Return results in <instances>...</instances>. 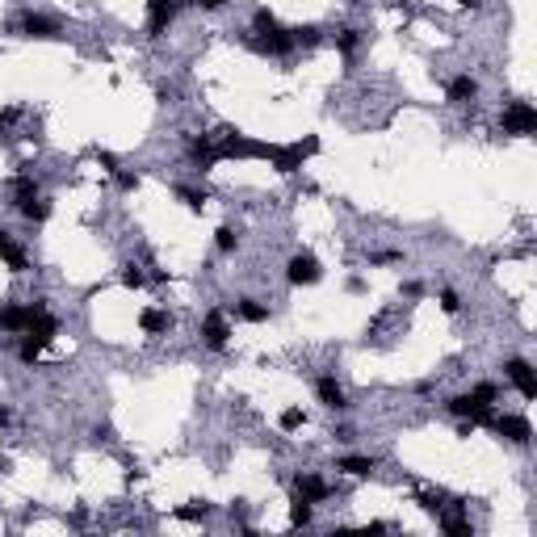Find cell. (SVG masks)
Segmentation results:
<instances>
[{
    "mask_svg": "<svg viewBox=\"0 0 537 537\" xmlns=\"http://www.w3.org/2000/svg\"><path fill=\"white\" fill-rule=\"evenodd\" d=\"M4 424H8V407H0V428H4Z\"/></svg>",
    "mask_w": 537,
    "mask_h": 537,
    "instance_id": "cell-36",
    "label": "cell"
},
{
    "mask_svg": "<svg viewBox=\"0 0 537 537\" xmlns=\"http://www.w3.org/2000/svg\"><path fill=\"white\" fill-rule=\"evenodd\" d=\"M202 340L218 353V349H227V340H231V323H227V315L223 311H210L206 319H202Z\"/></svg>",
    "mask_w": 537,
    "mask_h": 537,
    "instance_id": "cell-6",
    "label": "cell"
},
{
    "mask_svg": "<svg viewBox=\"0 0 537 537\" xmlns=\"http://www.w3.org/2000/svg\"><path fill=\"white\" fill-rule=\"evenodd\" d=\"M17 210H21V214H25L29 223H46V218H50V202H46V197H34V202H21Z\"/></svg>",
    "mask_w": 537,
    "mask_h": 537,
    "instance_id": "cell-18",
    "label": "cell"
},
{
    "mask_svg": "<svg viewBox=\"0 0 537 537\" xmlns=\"http://www.w3.org/2000/svg\"><path fill=\"white\" fill-rule=\"evenodd\" d=\"M458 4H462V8H479L483 0H458Z\"/></svg>",
    "mask_w": 537,
    "mask_h": 537,
    "instance_id": "cell-35",
    "label": "cell"
},
{
    "mask_svg": "<svg viewBox=\"0 0 537 537\" xmlns=\"http://www.w3.org/2000/svg\"><path fill=\"white\" fill-rule=\"evenodd\" d=\"M319 277H323V265H319L315 252H298V256H290V265H286V281H290V286H315Z\"/></svg>",
    "mask_w": 537,
    "mask_h": 537,
    "instance_id": "cell-2",
    "label": "cell"
},
{
    "mask_svg": "<svg viewBox=\"0 0 537 537\" xmlns=\"http://www.w3.org/2000/svg\"><path fill=\"white\" fill-rule=\"evenodd\" d=\"M214 244H218V252H235L239 248V231L235 227H218L214 231Z\"/></svg>",
    "mask_w": 537,
    "mask_h": 537,
    "instance_id": "cell-23",
    "label": "cell"
},
{
    "mask_svg": "<svg viewBox=\"0 0 537 537\" xmlns=\"http://www.w3.org/2000/svg\"><path fill=\"white\" fill-rule=\"evenodd\" d=\"M449 412H454V416H466L470 424H491V403H483L475 391H470V395L449 399Z\"/></svg>",
    "mask_w": 537,
    "mask_h": 537,
    "instance_id": "cell-5",
    "label": "cell"
},
{
    "mask_svg": "<svg viewBox=\"0 0 537 537\" xmlns=\"http://www.w3.org/2000/svg\"><path fill=\"white\" fill-rule=\"evenodd\" d=\"M315 395H319V403L332 407V412H344V407H349V395H344V386H340L336 378H319V382H315Z\"/></svg>",
    "mask_w": 537,
    "mask_h": 537,
    "instance_id": "cell-10",
    "label": "cell"
},
{
    "mask_svg": "<svg viewBox=\"0 0 537 537\" xmlns=\"http://www.w3.org/2000/svg\"><path fill=\"white\" fill-rule=\"evenodd\" d=\"M403 294H407V298H420V294H424V286H420V281H407V286H403Z\"/></svg>",
    "mask_w": 537,
    "mask_h": 537,
    "instance_id": "cell-33",
    "label": "cell"
},
{
    "mask_svg": "<svg viewBox=\"0 0 537 537\" xmlns=\"http://www.w3.org/2000/svg\"><path fill=\"white\" fill-rule=\"evenodd\" d=\"M176 0H147V29L151 34H164L168 25H172V17H176Z\"/></svg>",
    "mask_w": 537,
    "mask_h": 537,
    "instance_id": "cell-9",
    "label": "cell"
},
{
    "mask_svg": "<svg viewBox=\"0 0 537 537\" xmlns=\"http://www.w3.org/2000/svg\"><path fill=\"white\" fill-rule=\"evenodd\" d=\"M357 42H361V29H340V34H336V46H340L344 55H353Z\"/></svg>",
    "mask_w": 537,
    "mask_h": 537,
    "instance_id": "cell-26",
    "label": "cell"
},
{
    "mask_svg": "<svg viewBox=\"0 0 537 537\" xmlns=\"http://www.w3.org/2000/svg\"><path fill=\"white\" fill-rule=\"evenodd\" d=\"M252 50H260V55H290L294 50V34L281 29V25H273V29H265V34L252 38Z\"/></svg>",
    "mask_w": 537,
    "mask_h": 537,
    "instance_id": "cell-4",
    "label": "cell"
},
{
    "mask_svg": "<svg viewBox=\"0 0 537 537\" xmlns=\"http://www.w3.org/2000/svg\"><path fill=\"white\" fill-rule=\"evenodd\" d=\"M0 260H8V269H13V273H25V269H29V256H25V252L8 239V231H4V227H0Z\"/></svg>",
    "mask_w": 537,
    "mask_h": 537,
    "instance_id": "cell-15",
    "label": "cell"
},
{
    "mask_svg": "<svg viewBox=\"0 0 537 537\" xmlns=\"http://www.w3.org/2000/svg\"><path fill=\"white\" fill-rule=\"evenodd\" d=\"M8 29L17 38H59V21L55 17H42V13H25V17H13Z\"/></svg>",
    "mask_w": 537,
    "mask_h": 537,
    "instance_id": "cell-1",
    "label": "cell"
},
{
    "mask_svg": "<svg viewBox=\"0 0 537 537\" xmlns=\"http://www.w3.org/2000/svg\"><path fill=\"white\" fill-rule=\"evenodd\" d=\"M42 349H46V344H42L38 336H25V340H21V349H17V357H21L25 365H34V361L42 357Z\"/></svg>",
    "mask_w": 537,
    "mask_h": 537,
    "instance_id": "cell-22",
    "label": "cell"
},
{
    "mask_svg": "<svg viewBox=\"0 0 537 537\" xmlns=\"http://www.w3.org/2000/svg\"><path fill=\"white\" fill-rule=\"evenodd\" d=\"M336 470H344V475H353V479H370V475L378 470V462H374V458H361V454H349V458L336 462Z\"/></svg>",
    "mask_w": 537,
    "mask_h": 537,
    "instance_id": "cell-16",
    "label": "cell"
},
{
    "mask_svg": "<svg viewBox=\"0 0 537 537\" xmlns=\"http://www.w3.org/2000/svg\"><path fill=\"white\" fill-rule=\"evenodd\" d=\"M118 185L130 193V189H139V176H134V172H118Z\"/></svg>",
    "mask_w": 537,
    "mask_h": 537,
    "instance_id": "cell-31",
    "label": "cell"
},
{
    "mask_svg": "<svg viewBox=\"0 0 537 537\" xmlns=\"http://www.w3.org/2000/svg\"><path fill=\"white\" fill-rule=\"evenodd\" d=\"M176 197L185 202V210H193V214H202V206H206V193H197V189H176Z\"/></svg>",
    "mask_w": 537,
    "mask_h": 537,
    "instance_id": "cell-24",
    "label": "cell"
},
{
    "mask_svg": "<svg viewBox=\"0 0 537 537\" xmlns=\"http://www.w3.org/2000/svg\"><path fill=\"white\" fill-rule=\"evenodd\" d=\"M475 395H479V399H483V403H491V399H496V395H500V391H496V386H491V382H479V386H475Z\"/></svg>",
    "mask_w": 537,
    "mask_h": 537,
    "instance_id": "cell-30",
    "label": "cell"
},
{
    "mask_svg": "<svg viewBox=\"0 0 537 537\" xmlns=\"http://www.w3.org/2000/svg\"><path fill=\"white\" fill-rule=\"evenodd\" d=\"M176 517H181V521H206V517H210V504H206V500H189V504L176 508Z\"/></svg>",
    "mask_w": 537,
    "mask_h": 537,
    "instance_id": "cell-19",
    "label": "cell"
},
{
    "mask_svg": "<svg viewBox=\"0 0 537 537\" xmlns=\"http://www.w3.org/2000/svg\"><path fill=\"white\" fill-rule=\"evenodd\" d=\"M294 491H298L302 500H311V504H315V500H328V496H332V487H328L323 479H315V475H298V479H294Z\"/></svg>",
    "mask_w": 537,
    "mask_h": 537,
    "instance_id": "cell-14",
    "label": "cell"
},
{
    "mask_svg": "<svg viewBox=\"0 0 537 537\" xmlns=\"http://www.w3.org/2000/svg\"><path fill=\"white\" fill-rule=\"evenodd\" d=\"M13 197H17V206H21V202H34V197H38L34 176H17V181H13Z\"/></svg>",
    "mask_w": 537,
    "mask_h": 537,
    "instance_id": "cell-21",
    "label": "cell"
},
{
    "mask_svg": "<svg viewBox=\"0 0 537 537\" xmlns=\"http://www.w3.org/2000/svg\"><path fill=\"white\" fill-rule=\"evenodd\" d=\"M38 307H42V302H29V307H4V311H0V328H8V332H25Z\"/></svg>",
    "mask_w": 537,
    "mask_h": 537,
    "instance_id": "cell-11",
    "label": "cell"
},
{
    "mask_svg": "<svg viewBox=\"0 0 537 537\" xmlns=\"http://www.w3.org/2000/svg\"><path fill=\"white\" fill-rule=\"evenodd\" d=\"M445 92H449V101H454V105H466V101H475V97H479V80H475V76H454Z\"/></svg>",
    "mask_w": 537,
    "mask_h": 537,
    "instance_id": "cell-12",
    "label": "cell"
},
{
    "mask_svg": "<svg viewBox=\"0 0 537 537\" xmlns=\"http://www.w3.org/2000/svg\"><path fill=\"white\" fill-rule=\"evenodd\" d=\"M504 374H508V382H512L525 399H537V378H533V365H529V361H521V357H517V361H508V365H504Z\"/></svg>",
    "mask_w": 537,
    "mask_h": 537,
    "instance_id": "cell-8",
    "label": "cell"
},
{
    "mask_svg": "<svg viewBox=\"0 0 537 537\" xmlns=\"http://www.w3.org/2000/svg\"><path fill=\"white\" fill-rule=\"evenodd\" d=\"M290 525L298 529V525H311V500H302L298 491H294V504H290Z\"/></svg>",
    "mask_w": 537,
    "mask_h": 537,
    "instance_id": "cell-20",
    "label": "cell"
},
{
    "mask_svg": "<svg viewBox=\"0 0 537 537\" xmlns=\"http://www.w3.org/2000/svg\"><path fill=\"white\" fill-rule=\"evenodd\" d=\"M491 428L500 437H508L512 445H529V437H533V428H529L525 416H491Z\"/></svg>",
    "mask_w": 537,
    "mask_h": 537,
    "instance_id": "cell-7",
    "label": "cell"
},
{
    "mask_svg": "<svg viewBox=\"0 0 537 537\" xmlns=\"http://www.w3.org/2000/svg\"><path fill=\"white\" fill-rule=\"evenodd\" d=\"M277 424H281V428H286V433H298V428H302V424H307V416H302V407H286V412H281V420H277Z\"/></svg>",
    "mask_w": 537,
    "mask_h": 537,
    "instance_id": "cell-25",
    "label": "cell"
},
{
    "mask_svg": "<svg viewBox=\"0 0 537 537\" xmlns=\"http://www.w3.org/2000/svg\"><path fill=\"white\" fill-rule=\"evenodd\" d=\"M143 281H147V277H143V269H134V265H126V269H122V286H126V290H139Z\"/></svg>",
    "mask_w": 537,
    "mask_h": 537,
    "instance_id": "cell-28",
    "label": "cell"
},
{
    "mask_svg": "<svg viewBox=\"0 0 537 537\" xmlns=\"http://www.w3.org/2000/svg\"><path fill=\"white\" fill-rule=\"evenodd\" d=\"M197 4H202V8H223L227 0H197Z\"/></svg>",
    "mask_w": 537,
    "mask_h": 537,
    "instance_id": "cell-34",
    "label": "cell"
},
{
    "mask_svg": "<svg viewBox=\"0 0 537 537\" xmlns=\"http://www.w3.org/2000/svg\"><path fill=\"white\" fill-rule=\"evenodd\" d=\"M139 328H143L147 336H160V332L172 328V319H168V311H160V307H143V311H139Z\"/></svg>",
    "mask_w": 537,
    "mask_h": 537,
    "instance_id": "cell-13",
    "label": "cell"
},
{
    "mask_svg": "<svg viewBox=\"0 0 537 537\" xmlns=\"http://www.w3.org/2000/svg\"><path fill=\"white\" fill-rule=\"evenodd\" d=\"M441 525H445L449 537H470V521H462V517H445Z\"/></svg>",
    "mask_w": 537,
    "mask_h": 537,
    "instance_id": "cell-27",
    "label": "cell"
},
{
    "mask_svg": "<svg viewBox=\"0 0 537 537\" xmlns=\"http://www.w3.org/2000/svg\"><path fill=\"white\" fill-rule=\"evenodd\" d=\"M441 311H449V315H458V311H462V298H458L454 290H441Z\"/></svg>",
    "mask_w": 537,
    "mask_h": 537,
    "instance_id": "cell-29",
    "label": "cell"
},
{
    "mask_svg": "<svg viewBox=\"0 0 537 537\" xmlns=\"http://www.w3.org/2000/svg\"><path fill=\"white\" fill-rule=\"evenodd\" d=\"M374 265H391V260H399V252H378V256H370Z\"/></svg>",
    "mask_w": 537,
    "mask_h": 537,
    "instance_id": "cell-32",
    "label": "cell"
},
{
    "mask_svg": "<svg viewBox=\"0 0 537 537\" xmlns=\"http://www.w3.org/2000/svg\"><path fill=\"white\" fill-rule=\"evenodd\" d=\"M504 130H508V134H533L537 130V109L529 101H512V105L504 109Z\"/></svg>",
    "mask_w": 537,
    "mask_h": 537,
    "instance_id": "cell-3",
    "label": "cell"
},
{
    "mask_svg": "<svg viewBox=\"0 0 537 537\" xmlns=\"http://www.w3.org/2000/svg\"><path fill=\"white\" fill-rule=\"evenodd\" d=\"M235 315H239L244 323H265V319H269V307H260L256 298H239V307H235Z\"/></svg>",
    "mask_w": 537,
    "mask_h": 537,
    "instance_id": "cell-17",
    "label": "cell"
}]
</instances>
